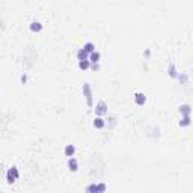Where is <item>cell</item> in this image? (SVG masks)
<instances>
[{
    "label": "cell",
    "instance_id": "16",
    "mask_svg": "<svg viewBox=\"0 0 193 193\" xmlns=\"http://www.w3.org/2000/svg\"><path fill=\"white\" fill-rule=\"evenodd\" d=\"M106 190V185L104 184H98V191H104Z\"/></svg>",
    "mask_w": 193,
    "mask_h": 193
},
{
    "label": "cell",
    "instance_id": "10",
    "mask_svg": "<svg viewBox=\"0 0 193 193\" xmlns=\"http://www.w3.org/2000/svg\"><path fill=\"white\" fill-rule=\"evenodd\" d=\"M75 154V146L74 145H66L65 146V155L66 157H74Z\"/></svg>",
    "mask_w": 193,
    "mask_h": 193
},
{
    "label": "cell",
    "instance_id": "18",
    "mask_svg": "<svg viewBox=\"0 0 193 193\" xmlns=\"http://www.w3.org/2000/svg\"><path fill=\"white\" fill-rule=\"evenodd\" d=\"M26 80H27V77H26V75H21V81L26 83Z\"/></svg>",
    "mask_w": 193,
    "mask_h": 193
},
{
    "label": "cell",
    "instance_id": "9",
    "mask_svg": "<svg viewBox=\"0 0 193 193\" xmlns=\"http://www.w3.org/2000/svg\"><path fill=\"white\" fill-rule=\"evenodd\" d=\"M100 57H101V54H100L98 51H92V53L89 54V60H90L92 63H98V62H100Z\"/></svg>",
    "mask_w": 193,
    "mask_h": 193
},
{
    "label": "cell",
    "instance_id": "12",
    "mask_svg": "<svg viewBox=\"0 0 193 193\" xmlns=\"http://www.w3.org/2000/svg\"><path fill=\"white\" fill-rule=\"evenodd\" d=\"M179 112H181L182 116H185V115H190V113H191V109H190L188 104H182V106L179 107Z\"/></svg>",
    "mask_w": 193,
    "mask_h": 193
},
{
    "label": "cell",
    "instance_id": "8",
    "mask_svg": "<svg viewBox=\"0 0 193 193\" xmlns=\"http://www.w3.org/2000/svg\"><path fill=\"white\" fill-rule=\"evenodd\" d=\"M90 60L89 59H86V60H78V68L81 69V71H86V69H89L90 68Z\"/></svg>",
    "mask_w": 193,
    "mask_h": 193
},
{
    "label": "cell",
    "instance_id": "1",
    "mask_svg": "<svg viewBox=\"0 0 193 193\" xmlns=\"http://www.w3.org/2000/svg\"><path fill=\"white\" fill-rule=\"evenodd\" d=\"M18 178V169L15 167V166H12V167H9L8 169V172H6V179H8V182L9 184H12V182H15V179Z\"/></svg>",
    "mask_w": 193,
    "mask_h": 193
},
{
    "label": "cell",
    "instance_id": "6",
    "mask_svg": "<svg viewBox=\"0 0 193 193\" xmlns=\"http://www.w3.org/2000/svg\"><path fill=\"white\" fill-rule=\"evenodd\" d=\"M104 125H106V122H104V119H103L101 116H96V118L93 119V127H95V128L101 130V128H104Z\"/></svg>",
    "mask_w": 193,
    "mask_h": 193
},
{
    "label": "cell",
    "instance_id": "13",
    "mask_svg": "<svg viewBox=\"0 0 193 193\" xmlns=\"http://www.w3.org/2000/svg\"><path fill=\"white\" fill-rule=\"evenodd\" d=\"M187 125H190V115L182 116V119L179 121V127H187Z\"/></svg>",
    "mask_w": 193,
    "mask_h": 193
},
{
    "label": "cell",
    "instance_id": "2",
    "mask_svg": "<svg viewBox=\"0 0 193 193\" xmlns=\"http://www.w3.org/2000/svg\"><path fill=\"white\" fill-rule=\"evenodd\" d=\"M106 113H107V104H106V101H100L95 107V115L96 116H103Z\"/></svg>",
    "mask_w": 193,
    "mask_h": 193
},
{
    "label": "cell",
    "instance_id": "5",
    "mask_svg": "<svg viewBox=\"0 0 193 193\" xmlns=\"http://www.w3.org/2000/svg\"><path fill=\"white\" fill-rule=\"evenodd\" d=\"M134 101H136V104H137V106H143V104H145V101H146L145 93H142V92H136V95H134Z\"/></svg>",
    "mask_w": 193,
    "mask_h": 193
},
{
    "label": "cell",
    "instance_id": "11",
    "mask_svg": "<svg viewBox=\"0 0 193 193\" xmlns=\"http://www.w3.org/2000/svg\"><path fill=\"white\" fill-rule=\"evenodd\" d=\"M30 30L32 32H41L42 30V24L39 21H32L30 23Z\"/></svg>",
    "mask_w": 193,
    "mask_h": 193
},
{
    "label": "cell",
    "instance_id": "7",
    "mask_svg": "<svg viewBox=\"0 0 193 193\" xmlns=\"http://www.w3.org/2000/svg\"><path fill=\"white\" fill-rule=\"evenodd\" d=\"M77 59H78V60H86V59H89V53H87L84 48H80V50L77 51Z\"/></svg>",
    "mask_w": 193,
    "mask_h": 193
},
{
    "label": "cell",
    "instance_id": "14",
    "mask_svg": "<svg viewBox=\"0 0 193 193\" xmlns=\"http://www.w3.org/2000/svg\"><path fill=\"white\" fill-rule=\"evenodd\" d=\"M83 48H84V50H86V51H87L89 54H90L92 51H95V45H93L92 42H86V44L83 45Z\"/></svg>",
    "mask_w": 193,
    "mask_h": 193
},
{
    "label": "cell",
    "instance_id": "15",
    "mask_svg": "<svg viewBox=\"0 0 193 193\" xmlns=\"http://www.w3.org/2000/svg\"><path fill=\"white\" fill-rule=\"evenodd\" d=\"M86 190H87V191H98V185H96V184L87 185V187H86Z\"/></svg>",
    "mask_w": 193,
    "mask_h": 193
},
{
    "label": "cell",
    "instance_id": "4",
    "mask_svg": "<svg viewBox=\"0 0 193 193\" xmlns=\"http://www.w3.org/2000/svg\"><path fill=\"white\" fill-rule=\"evenodd\" d=\"M68 167H69L71 172H77L78 170V161H77L75 157H69L68 158Z\"/></svg>",
    "mask_w": 193,
    "mask_h": 193
},
{
    "label": "cell",
    "instance_id": "3",
    "mask_svg": "<svg viewBox=\"0 0 193 193\" xmlns=\"http://www.w3.org/2000/svg\"><path fill=\"white\" fill-rule=\"evenodd\" d=\"M83 93H84V96H86L87 106H89V107H92V92H90V86H89L87 83H84V84H83Z\"/></svg>",
    "mask_w": 193,
    "mask_h": 193
},
{
    "label": "cell",
    "instance_id": "17",
    "mask_svg": "<svg viewBox=\"0 0 193 193\" xmlns=\"http://www.w3.org/2000/svg\"><path fill=\"white\" fill-rule=\"evenodd\" d=\"M90 68H92L93 71H96V69H98L100 66H98V63H92V65H90Z\"/></svg>",
    "mask_w": 193,
    "mask_h": 193
}]
</instances>
